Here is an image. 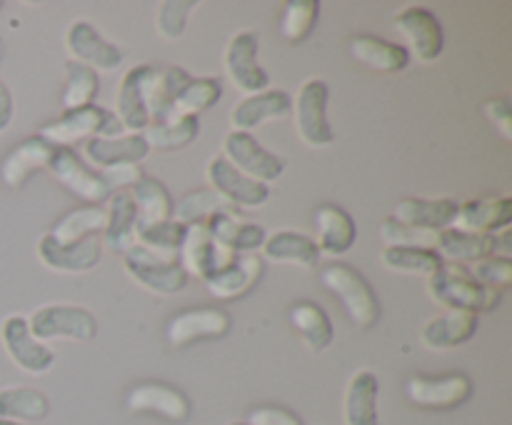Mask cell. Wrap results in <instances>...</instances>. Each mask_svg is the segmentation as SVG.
<instances>
[{"label":"cell","instance_id":"cell-1","mask_svg":"<svg viewBox=\"0 0 512 425\" xmlns=\"http://www.w3.org/2000/svg\"><path fill=\"white\" fill-rule=\"evenodd\" d=\"M428 293L438 305L448 310H463V313H490L498 308L503 293L495 288L475 283L468 275V270L460 265H440L438 273L428 278Z\"/></svg>","mask_w":512,"mask_h":425},{"label":"cell","instance_id":"cell-2","mask_svg":"<svg viewBox=\"0 0 512 425\" xmlns=\"http://www.w3.org/2000/svg\"><path fill=\"white\" fill-rule=\"evenodd\" d=\"M320 283L343 303L348 318L358 325L360 330L373 328L380 320V300L375 295L373 285L365 280L363 273L345 263L325 265L320 273Z\"/></svg>","mask_w":512,"mask_h":425},{"label":"cell","instance_id":"cell-3","mask_svg":"<svg viewBox=\"0 0 512 425\" xmlns=\"http://www.w3.org/2000/svg\"><path fill=\"white\" fill-rule=\"evenodd\" d=\"M118 133H123L118 118L100 105L65 110L58 120L38 130L40 138H45L55 148H70L90 138H118Z\"/></svg>","mask_w":512,"mask_h":425},{"label":"cell","instance_id":"cell-4","mask_svg":"<svg viewBox=\"0 0 512 425\" xmlns=\"http://www.w3.org/2000/svg\"><path fill=\"white\" fill-rule=\"evenodd\" d=\"M330 88L325 80L310 78L298 88L293 100V118L298 138L308 148H328L335 140L333 125L328 120Z\"/></svg>","mask_w":512,"mask_h":425},{"label":"cell","instance_id":"cell-5","mask_svg":"<svg viewBox=\"0 0 512 425\" xmlns=\"http://www.w3.org/2000/svg\"><path fill=\"white\" fill-rule=\"evenodd\" d=\"M28 328L40 343H48V340L88 343L98 333L93 313L78 305H43L28 318Z\"/></svg>","mask_w":512,"mask_h":425},{"label":"cell","instance_id":"cell-6","mask_svg":"<svg viewBox=\"0 0 512 425\" xmlns=\"http://www.w3.org/2000/svg\"><path fill=\"white\" fill-rule=\"evenodd\" d=\"M223 158L233 165L235 170L245 175V178L255 180V183L270 185L283 175L285 163L265 150L253 133H240V130H230L223 138Z\"/></svg>","mask_w":512,"mask_h":425},{"label":"cell","instance_id":"cell-7","mask_svg":"<svg viewBox=\"0 0 512 425\" xmlns=\"http://www.w3.org/2000/svg\"><path fill=\"white\" fill-rule=\"evenodd\" d=\"M123 268L140 288L150 290L155 295H173L188 283V273H185L178 260L158 258V255L148 253L138 245H133L123 255Z\"/></svg>","mask_w":512,"mask_h":425},{"label":"cell","instance_id":"cell-8","mask_svg":"<svg viewBox=\"0 0 512 425\" xmlns=\"http://www.w3.org/2000/svg\"><path fill=\"white\" fill-rule=\"evenodd\" d=\"M225 73L230 83L245 95L263 93L270 88V75L258 63V35L253 30H240L225 45Z\"/></svg>","mask_w":512,"mask_h":425},{"label":"cell","instance_id":"cell-9","mask_svg":"<svg viewBox=\"0 0 512 425\" xmlns=\"http://www.w3.org/2000/svg\"><path fill=\"white\" fill-rule=\"evenodd\" d=\"M163 75L170 90V100H173L175 118H198L200 113L218 105V100L223 98V85L218 78H193L180 65L163 70Z\"/></svg>","mask_w":512,"mask_h":425},{"label":"cell","instance_id":"cell-10","mask_svg":"<svg viewBox=\"0 0 512 425\" xmlns=\"http://www.w3.org/2000/svg\"><path fill=\"white\" fill-rule=\"evenodd\" d=\"M405 395L413 405L425 410H450L468 403L473 395V380L465 373L415 375L405 383Z\"/></svg>","mask_w":512,"mask_h":425},{"label":"cell","instance_id":"cell-11","mask_svg":"<svg viewBox=\"0 0 512 425\" xmlns=\"http://www.w3.org/2000/svg\"><path fill=\"white\" fill-rule=\"evenodd\" d=\"M0 340L8 358L28 375H43L55 365L53 350L38 338H33L28 328V318L23 315H8L0 325Z\"/></svg>","mask_w":512,"mask_h":425},{"label":"cell","instance_id":"cell-12","mask_svg":"<svg viewBox=\"0 0 512 425\" xmlns=\"http://www.w3.org/2000/svg\"><path fill=\"white\" fill-rule=\"evenodd\" d=\"M395 28L405 35L408 40V53H413L415 60L420 63H433L443 53V25L435 18L433 10L420 8V5H410L395 15Z\"/></svg>","mask_w":512,"mask_h":425},{"label":"cell","instance_id":"cell-13","mask_svg":"<svg viewBox=\"0 0 512 425\" xmlns=\"http://www.w3.org/2000/svg\"><path fill=\"white\" fill-rule=\"evenodd\" d=\"M233 320L225 310L210 308V305H198V308H185L168 320L165 338L173 348H185L198 340L223 338L230 330Z\"/></svg>","mask_w":512,"mask_h":425},{"label":"cell","instance_id":"cell-14","mask_svg":"<svg viewBox=\"0 0 512 425\" xmlns=\"http://www.w3.org/2000/svg\"><path fill=\"white\" fill-rule=\"evenodd\" d=\"M205 178H208L210 188L215 193L223 195L233 208H245L253 210L260 208L270 200V185L255 183V180L245 178L240 170H235L223 155H215L213 160H208L205 165Z\"/></svg>","mask_w":512,"mask_h":425},{"label":"cell","instance_id":"cell-15","mask_svg":"<svg viewBox=\"0 0 512 425\" xmlns=\"http://www.w3.org/2000/svg\"><path fill=\"white\" fill-rule=\"evenodd\" d=\"M235 255L228 253V250L220 248L218 243L210 235L208 225L205 223H193L185 225V238L183 245H180L178 263L183 265V270L195 278L205 280L213 273H218L220 268H225L228 263H233Z\"/></svg>","mask_w":512,"mask_h":425},{"label":"cell","instance_id":"cell-16","mask_svg":"<svg viewBox=\"0 0 512 425\" xmlns=\"http://www.w3.org/2000/svg\"><path fill=\"white\" fill-rule=\"evenodd\" d=\"M65 50L70 58L80 65H88L90 70H100V73H110V70L120 68L123 63V53L118 45L108 43L98 30L85 20H75L65 30Z\"/></svg>","mask_w":512,"mask_h":425},{"label":"cell","instance_id":"cell-17","mask_svg":"<svg viewBox=\"0 0 512 425\" xmlns=\"http://www.w3.org/2000/svg\"><path fill=\"white\" fill-rule=\"evenodd\" d=\"M35 253L40 263L55 273H85L98 265L103 243H100V235H90L78 243H58L50 238V233H45L35 245Z\"/></svg>","mask_w":512,"mask_h":425},{"label":"cell","instance_id":"cell-18","mask_svg":"<svg viewBox=\"0 0 512 425\" xmlns=\"http://www.w3.org/2000/svg\"><path fill=\"white\" fill-rule=\"evenodd\" d=\"M48 170L70 190V193H75L88 205H98L110 198V190L108 185L103 183V178H100V173H93V170L80 160V155L73 153L70 148L55 150Z\"/></svg>","mask_w":512,"mask_h":425},{"label":"cell","instance_id":"cell-19","mask_svg":"<svg viewBox=\"0 0 512 425\" xmlns=\"http://www.w3.org/2000/svg\"><path fill=\"white\" fill-rule=\"evenodd\" d=\"M293 113V98L280 88H268L263 93L245 95L243 100L233 105L230 110V125L240 133L260 128L270 120H283Z\"/></svg>","mask_w":512,"mask_h":425},{"label":"cell","instance_id":"cell-20","mask_svg":"<svg viewBox=\"0 0 512 425\" xmlns=\"http://www.w3.org/2000/svg\"><path fill=\"white\" fill-rule=\"evenodd\" d=\"M128 413H153L173 423H183L190 415V400L178 388L165 383H140L125 398Z\"/></svg>","mask_w":512,"mask_h":425},{"label":"cell","instance_id":"cell-21","mask_svg":"<svg viewBox=\"0 0 512 425\" xmlns=\"http://www.w3.org/2000/svg\"><path fill=\"white\" fill-rule=\"evenodd\" d=\"M55 150L58 148L50 145L45 138H40V135L25 138L23 143L15 145V148L3 158V163H0V178H3V183L8 185V188H23V185L28 183L30 175L48 168Z\"/></svg>","mask_w":512,"mask_h":425},{"label":"cell","instance_id":"cell-22","mask_svg":"<svg viewBox=\"0 0 512 425\" xmlns=\"http://www.w3.org/2000/svg\"><path fill=\"white\" fill-rule=\"evenodd\" d=\"M135 228H138V208L128 190L110 193L105 208V228L100 243L108 253L125 255L135 245Z\"/></svg>","mask_w":512,"mask_h":425},{"label":"cell","instance_id":"cell-23","mask_svg":"<svg viewBox=\"0 0 512 425\" xmlns=\"http://www.w3.org/2000/svg\"><path fill=\"white\" fill-rule=\"evenodd\" d=\"M315 220V245H318L320 255H345L358 240V228H355V220L350 218V213H345L340 205L325 203L318 205L313 213Z\"/></svg>","mask_w":512,"mask_h":425},{"label":"cell","instance_id":"cell-24","mask_svg":"<svg viewBox=\"0 0 512 425\" xmlns=\"http://www.w3.org/2000/svg\"><path fill=\"white\" fill-rule=\"evenodd\" d=\"M263 270L265 265L258 255H238L233 263H228L225 268H220L218 273L205 278V288H208V293L218 300L240 298V295L250 293V290L260 283Z\"/></svg>","mask_w":512,"mask_h":425},{"label":"cell","instance_id":"cell-25","mask_svg":"<svg viewBox=\"0 0 512 425\" xmlns=\"http://www.w3.org/2000/svg\"><path fill=\"white\" fill-rule=\"evenodd\" d=\"M150 65H135L128 73H123L118 83V93H115V118H118L120 128L128 133L140 135L150 125L148 110H145L143 100V80L148 75Z\"/></svg>","mask_w":512,"mask_h":425},{"label":"cell","instance_id":"cell-26","mask_svg":"<svg viewBox=\"0 0 512 425\" xmlns=\"http://www.w3.org/2000/svg\"><path fill=\"white\" fill-rule=\"evenodd\" d=\"M455 215H458V203L450 198H405L395 205L393 218L408 228L428 230V233H440L445 228H453Z\"/></svg>","mask_w":512,"mask_h":425},{"label":"cell","instance_id":"cell-27","mask_svg":"<svg viewBox=\"0 0 512 425\" xmlns=\"http://www.w3.org/2000/svg\"><path fill=\"white\" fill-rule=\"evenodd\" d=\"M478 333V315L448 310L440 318L428 320L420 330V343L428 350H450L465 345Z\"/></svg>","mask_w":512,"mask_h":425},{"label":"cell","instance_id":"cell-28","mask_svg":"<svg viewBox=\"0 0 512 425\" xmlns=\"http://www.w3.org/2000/svg\"><path fill=\"white\" fill-rule=\"evenodd\" d=\"M85 158L95 168H115V165H140L150 155L143 135H118V138H90L83 148Z\"/></svg>","mask_w":512,"mask_h":425},{"label":"cell","instance_id":"cell-29","mask_svg":"<svg viewBox=\"0 0 512 425\" xmlns=\"http://www.w3.org/2000/svg\"><path fill=\"white\" fill-rule=\"evenodd\" d=\"M510 220H512V200L508 195H500V198L468 200V203L458 205V215H455L453 228L465 230V233L493 235L495 230L508 228Z\"/></svg>","mask_w":512,"mask_h":425},{"label":"cell","instance_id":"cell-30","mask_svg":"<svg viewBox=\"0 0 512 425\" xmlns=\"http://www.w3.org/2000/svg\"><path fill=\"white\" fill-rule=\"evenodd\" d=\"M378 375L373 370H358L348 380L343 395L345 425H380L378 420Z\"/></svg>","mask_w":512,"mask_h":425},{"label":"cell","instance_id":"cell-31","mask_svg":"<svg viewBox=\"0 0 512 425\" xmlns=\"http://www.w3.org/2000/svg\"><path fill=\"white\" fill-rule=\"evenodd\" d=\"M435 253L440 258L458 263H478L498 253V238L488 233H465L458 228H445L435 233Z\"/></svg>","mask_w":512,"mask_h":425},{"label":"cell","instance_id":"cell-32","mask_svg":"<svg viewBox=\"0 0 512 425\" xmlns=\"http://www.w3.org/2000/svg\"><path fill=\"white\" fill-rule=\"evenodd\" d=\"M263 253L273 263L298 265L303 270L318 268L320 263V250L315 240L305 233H295V230H278L273 235H265Z\"/></svg>","mask_w":512,"mask_h":425},{"label":"cell","instance_id":"cell-33","mask_svg":"<svg viewBox=\"0 0 512 425\" xmlns=\"http://www.w3.org/2000/svg\"><path fill=\"white\" fill-rule=\"evenodd\" d=\"M350 53L355 60L378 70V73H400L410 63V53L405 50V45L390 43V40L368 33L355 35L353 43H350Z\"/></svg>","mask_w":512,"mask_h":425},{"label":"cell","instance_id":"cell-34","mask_svg":"<svg viewBox=\"0 0 512 425\" xmlns=\"http://www.w3.org/2000/svg\"><path fill=\"white\" fill-rule=\"evenodd\" d=\"M205 225H208L215 243L233 255H250L253 250L263 248L265 243V230L260 225L243 223V220H238V215H213V218L205 220Z\"/></svg>","mask_w":512,"mask_h":425},{"label":"cell","instance_id":"cell-35","mask_svg":"<svg viewBox=\"0 0 512 425\" xmlns=\"http://www.w3.org/2000/svg\"><path fill=\"white\" fill-rule=\"evenodd\" d=\"M288 318L293 323V328L298 330L305 348L313 350V353H320V350H325L333 343V320L325 313V308H320L313 300H300V303H295L290 308Z\"/></svg>","mask_w":512,"mask_h":425},{"label":"cell","instance_id":"cell-36","mask_svg":"<svg viewBox=\"0 0 512 425\" xmlns=\"http://www.w3.org/2000/svg\"><path fill=\"white\" fill-rule=\"evenodd\" d=\"M128 193L138 208V223H163L173 218V198L158 178L143 175Z\"/></svg>","mask_w":512,"mask_h":425},{"label":"cell","instance_id":"cell-37","mask_svg":"<svg viewBox=\"0 0 512 425\" xmlns=\"http://www.w3.org/2000/svg\"><path fill=\"white\" fill-rule=\"evenodd\" d=\"M213 215H238V208L228 203L220 193H215L213 188H200L193 193L183 195L178 200V205L173 208V220H178L180 225H193V223H205Z\"/></svg>","mask_w":512,"mask_h":425},{"label":"cell","instance_id":"cell-38","mask_svg":"<svg viewBox=\"0 0 512 425\" xmlns=\"http://www.w3.org/2000/svg\"><path fill=\"white\" fill-rule=\"evenodd\" d=\"M185 238V225L178 220H163V223H138L135 228V245L158 258L178 260L180 245Z\"/></svg>","mask_w":512,"mask_h":425},{"label":"cell","instance_id":"cell-39","mask_svg":"<svg viewBox=\"0 0 512 425\" xmlns=\"http://www.w3.org/2000/svg\"><path fill=\"white\" fill-rule=\"evenodd\" d=\"M105 228V210L100 205H83L73 208L53 225L50 238L58 243H78V240L90 238V235H103Z\"/></svg>","mask_w":512,"mask_h":425},{"label":"cell","instance_id":"cell-40","mask_svg":"<svg viewBox=\"0 0 512 425\" xmlns=\"http://www.w3.org/2000/svg\"><path fill=\"white\" fill-rule=\"evenodd\" d=\"M198 130V118H170L165 123H150L140 135L150 150L170 153V150H180L193 143L198 138Z\"/></svg>","mask_w":512,"mask_h":425},{"label":"cell","instance_id":"cell-41","mask_svg":"<svg viewBox=\"0 0 512 425\" xmlns=\"http://www.w3.org/2000/svg\"><path fill=\"white\" fill-rule=\"evenodd\" d=\"M380 263L390 273L430 278L433 273H438L445 260L435 253V248H385L380 253Z\"/></svg>","mask_w":512,"mask_h":425},{"label":"cell","instance_id":"cell-42","mask_svg":"<svg viewBox=\"0 0 512 425\" xmlns=\"http://www.w3.org/2000/svg\"><path fill=\"white\" fill-rule=\"evenodd\" d=\"M50 403L35 388H5L0 390V420H43Z\"/></svg>","mask_w":512,"mask_h":425},{"label":"cell","instance_id":"cell-43","mask_svg":"<svg viewBox=\"0 0 512 425\" xmlns=\"http://www.w3.org/2000/svg\"><path fill=\"white\" fill-rule=\"evenodd\" d=\"M318 15V0H288L283 8V18H280V35L290 45L305 43L308 35L313 33L315 23H318Z\"/></svg>","mask_w":512,"mask_h":425},{"label":"cell","instance_id":"cell-44","mask_svg":"<svg viewBox=\"0 0 512 425\" xmlns=\"http://www.w3.org/2000/svg\"><path fill=\"white\" fill-rule=\"evenodd\" d=\"M98 73L90 70L88 65H80L75 60L65 63V88H63V108L75 110L93 105L95 95H98Z\"/></svg>","mask_w":512,"mask_h":425},{"label":"cell","instance_id":"cell-45","mask_svg":"<svg viewBox=\"0 0 512 425\" xmlns=\"http://www.w3.org/2000/svg\"><path fill=\"white\" fill-rule=\"evenodd\" d=\"M195 0H163L155 10V30L160 38L165 40H180L185 28H188V18L195 10Z\"/></svg>","mask_w":512,"mask_h":425},{"label":"cell","instance_id":"cell-46","mask_svg":"<svg viewBox=\"0 0 512 425\" xmlns=\"http://www.w3.org/2000/svg\"><path fill=\"white\" fill-rule=\"evenodd\" d=\"M380 238L385 248H435V233L408 228L395 218H385L380 223Z\"/></svg>","mask_w":512,"mask_h":425},{"label":"cell","instance_id":"cell-47","mask_svg":"<svg viewBox=\"0 0 512 425\" xmlns=\"http://www.w3.org/2000/svg\"><path fill=\"white\" fill-rule=\"evenodd\" d=\"M468 275L485 288H508L512 283V260L508 255H490L478 263H470Z\"/></svg>","mask_w":512,"mask_h":425},{"label":"cell","instance_id":"cell-48","mask_svg":"<svg viewBox=\"0 0 512 425\" xmlns=\"http://www.w3.org/2000/svg\"><path fill=\"white\" fill-rule=\"evenodd\" d=\"M145 175V170L140 165H115V168L100 170V178L108 185L110 193H118V190H130L140 178Z\"/></svg>","mask_w":512,"mask_h":425},{"label":"cell","instance_id":"cell-49","mask_svg":"<svg viewBox=\"0 0 512 425\" xmlns=\"http://www.w3.org/2000/svg\"><path fill=\"white\" fill-rule=\"evenodd\" d=\"M248 425H303V420L298 418L290 410L278 408V405H260V408H253L245 418Z\"/></svg>","mask_w":512,"mask_h":425},{"label":"cell","instance_id":"cell-50","mask_svg":"<svg viewBox=\"0 0 512 425\" xmlns=\"http://www.w3.org/2000/svg\"><path fill=\"white\" fill-rule=\"evenodd\" d=\"M485 118L503 133L505 140H512V103L508 95H500L485 103Z\"/></svg>","mask_w":512,"mask_h":425},{"label":"cell","instance_id":"cell-51","mask_svg":"<svg viewBox=\"0 0 512 425\" xmlns=\"http://www.w3.org/2000/svg\"><path fill=\"white\" fill-rule=\"evenodd\" d=\"M10 123H13V95H10L8 85L0 80V133H5Z\"/></svg>","mask_w":512,"mask_h":425},{"label":"cell","instance_id":"cell-52","mask_svg":"<svg viewBox=\"0 0 512 425\" xmlns=\"http://www.w3.org/2000/svg\"><path fill=\"white\" fill-rule=\"evenodd\" d=\"M230 425H248V423H245V420H238V423H230Z\"/></svg>","mask_w":512,"mask_h":425},{"label":"cell","instance_id":"cell-53","mask_svg":"<svg viewBox=\"0 0 512 425\" xmlns=\"http://www.w3.org/2000/svg\"><path fill=\"white\" fill-rule=\"evenodd\" d=\"M0 425H15V423H8V420H0Z\"/></svg>","mask_w":512,"mask_h":425},{"label":"cell","instance_id":"cell-54","mask_svg":"<svg viewBox=\"0 0 512 425\" xmlns=\"http://www.w3.org/2000/svg\"><path fill=\"white\" fill-rule=\"evenodd\" d=\"M0 53H3V45H0Z\"/></svg>","mask_w":512,"mask_h":425}]
</instances>
